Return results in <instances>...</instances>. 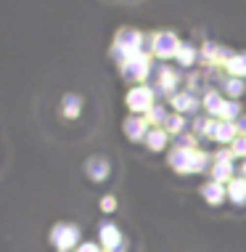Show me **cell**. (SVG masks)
<instances>
[{
    "instance_id": "obj_3",
    "label": "cell",
    "mask_w": 246,
    "mask_h": 252,
    "mask_svg": "<svg viewBox=\"0 0 246 252\" xmlns=\"http://www.w3.org/2000/svg\"><path fill=\"white\" fill-rule=\"evenodd\" d=\"M80 252H98V250H95V244H85V247H82Z\"/></svg>"
},
{
    "instance_id": "obj_1",
    "label": "cell",
    "mask_w": 246,
    "mask_h": 252,
    "mask_svg": "<svg viewBox=\"0 0 246 252\" xmlns=\"http://www.w3.org/2000/svg\"><path fill=\"white\" fill-rule=\"evenodd\" d=\"M53 242H56L61 250L72 247V244L77 242V228H74V226H58L56 234H53Z\"/></svg>"
},
{
    "instance_id": "obj_2",
    "label": "cell",
    "mask_w": 246,
    "mask_h": 252,
    "mask_svg": "<svg viewBox=\"0 0 246 252\" xmlns=\"http://www.w3.org/2000/svg\"><path fill=\"white\" fill-rule=\"evenodd\" d=\"M101 239H104L106 247H114V244L119 242V234L114 231V226H104V231H101Z\"/></svg>"
}]
</instances>
